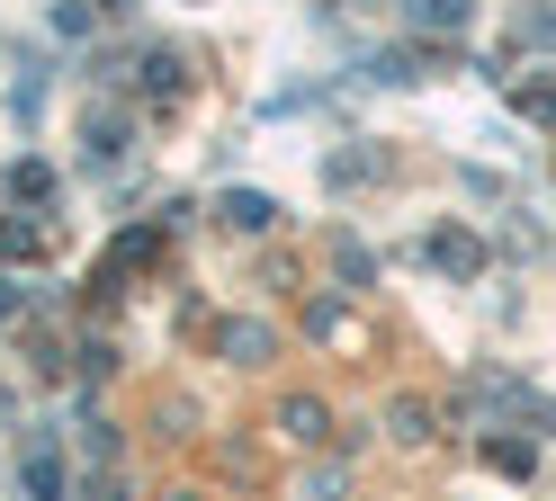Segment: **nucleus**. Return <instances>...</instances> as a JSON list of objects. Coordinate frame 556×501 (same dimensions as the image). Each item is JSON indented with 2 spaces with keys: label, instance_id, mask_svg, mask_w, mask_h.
Segmentation results:
<instances>
[{
  "label": "nucleus",
  "instance_id": "f257e3e1",
  "mask_svg": "<svg viewBox=\"0 0 556 501\" xmlns=\"http://www.w3.org/2000/svg\"><path fill=\"white\" fill-rule=\"evenodd\" d=\"M18 492L27 501H73V465H63L54 429H27V439H18Z\"/></svg>",
  "mask_w": 556,
  "mask_h": 501
},
{
  "label": "nucleus",
  "instance_id": "f03ea898",
  "mask_svg": "<svg viewBox=\"0 0 556 501\" xmlns=\"http://www.w3.org/2000/svg\"><path fill=\"white\" fill-rule=\"evenodd\" d=\"M126 162H135V117H126V107H99V117L81 126V170L109 179V170H126Z\"/></svg>",
  "mask_w": 556,
  "mask_h": 501
},
{
  "label": "nucleus",
  "instance_id": "7ed1b4c3",
  "mask_svg": "<svg viewBox=\"0 0 556 501\" xmlns=\"http://www.w3.org/2000/svg\"><path fill=\"white\" fill-rule=\"evenodd\" d=\"M395 162H387V143H341V153H324V189L332 197H351V189H377Z\"/></svg>",
  "mask_w": 556,
  "mask_h": 501
},
{
  "label": "nucleus",
  "instance_id": "20e7f679",
  "mask_svg": "<svg viewBox=\"0 0 556 501\" xmlns=\"http://www.w3.org/2000/svg\"><path fill=\"white\" fill-rule=\"evenodd\" d=\"M135 90H144V107H180L189 99V63L170 46H144V54H135Z\"/></svg>",
  "mask_w": 556,
  "mask_h": 501
},
{
  "label": "nucleus",
  "instance_id": "39448f33",
  "mask_svg": "<svg viewBox=\"0 0 556 501\" xmlns=\"http://www.w3.org/2000/svg\"><path fill=\"white\" fill-rule=\"evenodd\" d=\"M422 260H431L440 278L467 286V278H484V242H476L467 224H440V233H422Z\"/></svg>",
  "mask_w": 556,
  "mask_h": 501
},
{
  "label": "nucleus",
  "instance_id": "423d86ee",
  "mask_svg": "<svg viewBox=\"0 0 556 501\" xmlns=\"http://www.w3.org/2000/svg\"><path fill=\"white\" fill-rule=\"evenodd\" d=\"M46 99H54V54L27 46V54H18V81H10V117H18V126H37V117H46Z\"/></svg>",
  "mask_w": 556,
  "mask_h": 501
},
{
  "label": "nucleus",
  "instance_id": "0eeeda50",
  "mask_svg": "<svg viewBox=\"0 0 556 501\" xmlns=\"http://www.w3.org/2000/svg\"><path fill=\"white\" fill-rule=\"evenodd\" d=\"M216 224L242 233V242H261V233L278 224V197H269V189H225V197H216Z\"/></svg>",
  "mask_w": 556,
  "mask_h": 501
},
{
  "label": "nucleus",
  "instance_id": "6e6552de",
  "mask_svg": "<svg viewBox=\"0 0 556 501\" xmlns=\"http://www.w3.org/2000/svg\"><path fill=\"white\" fill-rule=\"evenodd\" d=\"M395 18L413 36H467L476 27V0H395Z\"/></svg>",
  "mask_w": 556,
  "mask_h": 501
},
{
  "label": "nucleus",
  "instance_id": "1a4fd4ad",
  "mask_svg": "<svg viewBox=\"0 0 556 501\" xmlns=\"http://www.w3.org/2000/svg\"><path fill=\"white\" fill-rule=\"evenodd\" d=\"M269 349H278L269 322H216V358H225V368H261Z\"/></svg>",
  "mask_w": 556,
  "mask_h": 501
},
{
  "label": "nucleus",
  "instance_id": "9d476101",
  "mask_svg": "<svg viewBox=\"0 0 556 501\" xmlns=\"http://www.w3.org/2000/svg\"><path fill=\"white\" fill-rule=\"evenodd\" d=\"M324 251H332V278H341V286H377V251H368L359 233H341V224H332Z\"/></svg>",
  "mask_w": 556,
  "mask_h": 501
},
{
  "label": "nucleus",
  "instance_id": "9b49d317",
  "mask_svg": "<svg viewBox=\"0 0 556 501\" xmlns=\"http://www.w3.org/2000/svg\"><path fill=\"white\" fill-rule=\"evenodd\" d=\"M511 107H520L530 126H556V72H520V81H511Z\"/></svg>",
  "mask_w": 556,
  "mask_h": 501
},
{
  "label": "nucleus",
  "instance_id": "f8f14e48",
  "mask_svg": "<svg viewBox=\"0 0 556 501\" xmlns=\"http://www.w3.org/2000/svg\"><path fill=\"white\" fill-rule=\"evenodd\" d=\"M278 429H288V439H305V448H315L324 429H332V412L315 403V394H288V403H278Z\"/></svg>",
  "mask_w": 556,
  "mask_h": 501
},
{
  "label": "nucleus",
  "instance_id": "ddd939ff",
  "mask_svg": "<svg viewBox=\"0 0 556 501\" xmlns=\"http://www.w3.org/2000/svg\"><path fill=\"white\" fill-rule=\"evenodd\" d=\"M0 189H10V197H27V206H46V197H54V162H37V153H27V162H10V179H0Z\"/></svg>",
  "mask_w": 556,
  "mask_h": 501
},
{
  "label": "nucleus",
  "instance_id": "4468645a",
  "mask_svg": "<svg viewBox=\"0 0 556 501\" xmlns=\"http://www.w3.org/2000/svg\"><path fill=\"white\" fill-rule=\"evenodd\" d=\"M511 46H556V0H530V10L511 18Z\"/></svg>",
  "mask_w": 556,
  "mask_h": 501
},
{
  "label": "nucleus",
  "instance_id": "2eb2a0df",
  "mask_svg": "<svg viewBox=\"0 0 556 501\" xmlns=\"http://www.w3.org/2000/svg\"><path fill=\"white\" fill-rule=\"evenodd\" d=\"M387 429H395L404 448H422V439H431V403H413V394H404V403H387Z\"/></svg>",
  "mask_w": 556,
  "mask_h": 501
},
{
  "label": "nucleus",
  "instance_id": "dca6fc26",
  "mask_svg": "<svg viewBox=\"0 0 556 501\" xmlns=\"http://www.w3.org/2000/svg\"><path fill=\"white\" fill-rule=\"evenodd\" d=\"M484 465H503V475H539V448L530 439H484Z\"/></svg>",
  "mask_w": 556,
  "mask_h": 501
},
{
  "label": "nucleus",
  "instance_id": "f3484780",
  "mask_svg": "<svg viewBox=\"0 0 556 501\" xmlns=\"http://www.w3.org/2000/svg\"><path fill=\"white\" fill-rule=\"evenodd\" d=\"M99 27V0H63L54 10V36H90Z\"/></svg>",
  "mask_w": 556,
  "mask_h": 501
},
{
  "label": "nucleus",
  "instance_id": "a211bd4d",
  "mask_svg": "<svg viewBox=\"0 0 556 501\" xmlns=\"http://www.w3.org/2000/svg\"><path fill=\"white\" fill-rule=\"evenodd\" d=\"M37 251V224H0V260H27Z\"/></svg>",
  "mask_w": 556,
  "mask_h": 501
},
{
  "label": "nucleus",
  "instance_id": "6ab92c4d",
  "mask_svg": "<svg viewBox=\"0 0 556 501\" xmlns=\"http://www.w3.org/2000/svg\"><path fill=\"white\" fill-rule=\"evenodd\" d=\"M81 501H126V484H117V465H109V475H90V484H81Z\"/></svg>",
  "mask_w": 556,
  "mask_h": 501
},
{
  "label": "nucleus",
  "instance_id": "aec40b11",
  "mask_svg": "<svg viewBox=\"0 0 556 501\" xmlns=\"http://www.w3.org/2000/svg\"><path fill=\"white\" fill-rule=\"evenodd\" d=\"M18 313H27V286H18V278H0V322H18Z\"/></svg>",
  "mask_w": 556,
  "mask_h": 501
}]
</instances>
